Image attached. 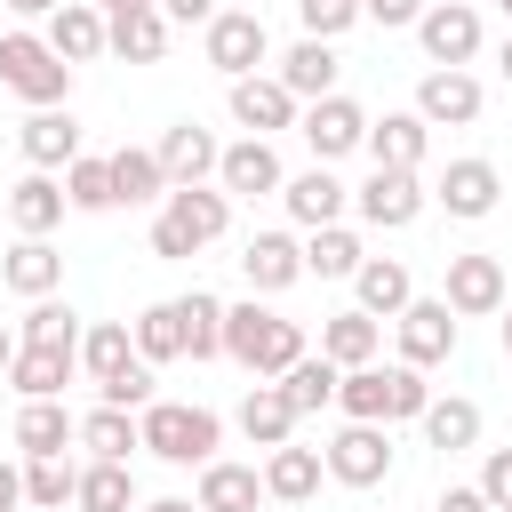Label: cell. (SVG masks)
I'll return each mask as SVG.
<instances>
[{
  "label": "cell",
  "mask_w": 512,
  "mask_h": 512,
  "mask_svg": "<svg viewBox=\"0 0 512 512\" xmlns=\"http://www.w3.org/2000/svg\"><path fill=\"white\" fill-rule=\"evenodd\" d=\"M312 352V336H304V320H280L272 304H224V360H240L256 384H280L296 360Z\"/></svg>",
  "instance_id": "1"
},
{
  "label": "cell",
  "mask_w": 512,
  "mask_h": 512,
  "mask_svg": "<svg viewBox=\"0 0 512 512\" xmlns=\"http://www.w3.org/2000/svg\"><path fill=\"white\" fill-rule=\"evenodd\" d=\"M224 224H232V192L224 184H176L160 200V216H152V256L192 264L208 240H224Z\"/></svg>",
  "instance_id": "2"
},
{
  "label": "cell",
  "mask_w": 512,
  "mask_h": 512,
  "mask_svg": "<svg viewBox=\"0 0 512 512\" xmlns=\"http://www.w3.org/2000/svg\"><path fill=\"white\" fill-rule=\"evenodd\" d=\"M136 424H144V448H152L160 464H176V472H200V464H216V448H224V416L200 408V400H152Z\"/></svg>",
  "instance_id": "3"
},
{
  "label": "cell",
  "mask_w": 512,
  "mask_h": 512,
  "mask_svg": "<svg viewBox=\"0 0 512 512\" xmlns=\"http://www.w3.org/2000/svg\"><path fill=\"white\" fill-rule=\"evenodd\" d=\"M0 88L8 96H24L32 112H56V104H72V64L40 40V32H0Z\"/></svg>",
  "instance_id": "4"
},
{
  "label": "cell",
  "mask_w": 512,
  "mask_h": 512,
  "mask_svg": "<svg viewBox=\"0 0 512 512\" xmlns=\"http://www.w3.org/2000/svg\"><path fill=\"white\" fill-rule=\"evenodd\" d=\"M480 8L472 0H432L424 16H416V48H424V64H448V72H472V56H480Z\"/></svg>",
  "instance_id": "5"
},
{
  "label": "cell",
  "mask_w": 512,
  "mask_h": 512,
  "mask_svg": "<svg viewBox=\"0 0 512 512\" xmlns=\"http://www.w3.org/2000/svg\"><path fill=\"white\" fill-rule=\"evenodd\" d=\"M200 48H208V64H216L224 80H248V72L272 56V32H264L256 8H216V24L200 32Z\"/></svg>",
  "instance_id": "6"
},
{
  "label": "cell",
  "mask_w": 512,
  "mask_h": 512,
  "mask_svg": "<svg viewBox=\"0 0 512 512\" xmlns=\"http://www.w3.org/2000/svg\"><path fill=\"white\" fill-rule=\"evenodd\" d=\"M320 456H328V480H344V488H384V480H392V424H344Z\"/></svg>",
  "instance_id": "7"
},
{
  "label": "cell",
  "mask_w": 512,
  "mask_h": 512,
  "mask_svg": "<svg viewBox=\"0 0 512 512\" xmlns=\"http://www.w3.org/2000/svg\"><path fill=\"white\" fill-rule=\"evenodd\" d=\"M296 136L312 144V160L328 168V160H344V152H368V112L336 88V96H320V104H304V120H296Z\"/></svg>",
  "instance_id": "8"
},
{
  "label": "cell",
  "mask_w": 512,
  "mask_h": 512,
  "mask_svg": "<svg viewBox=\"0 0 512 512\" xmlns=\"http://www.w3.org/2000/svg\"><path fill=\"white\" fill-rule=\"evenodd\" d=\"M424 176H408V168H368V184L352 192V208H360V224H376V232H408L416 216H424Z\"/></svg>",
  "instance_id": "9"
},
{
  "label": "cell",
  "mask_w": 512,
  "mask_h": 512,
  "mask_svg": "<svg viewBox=\"0 0 512 512\" xmlns=\"http://www.w3.org/2000/svg\"><path fill=\"white\" fill-rule=\"evenodd\" d=\"M440 296H448V312H456V320H488V312H504V304H512V280H504V264H496V256H480V248H472V256H448V288H440Z\"/></svg>",
  "instance_id": "10"
},
{
  "label": "cell",
  "mask_w": 512,
  "mask_h": 512,
  "mask_svg": "<svg viewBox=\"0 0 512 512\" xmlns=\"http://www.w3.org/2000/svg\"><path fill=\"white\" fill-rule=\"evenodd\" d=\"M392 344H400L408 368H440V360L456 352V312H448V296H416V304L392 320Z\"/></svg>",
  "instance_id": "11"
},
{
  "label": "cell",
  "mask_w": 512,
  "mask_h": 512,
  "mask_svg": "<svg viewBox=\"0 0 512 512\" xmlns=\"http://www.w3.org/2000/svg\"><path fill=\"white\" fill-rule=\"evenodd\" d=\"M232 128H248V136H280V128H296L304 120V104L280 88V72H248V80H232Z\"/></svg>",
  "instance_id": "12"
},
{
  "label": "cell",
  "mask_w": 512,
  "mask_h": 512,
  "mask_svg": "<svg viewBox=\"0 0 512 512\" xmlns=\"http://www.w3.org/2000/svg\"><path fill=\"white\" fill-rule=\"evenodd\" d=\"M480 104H488V96H480V80H472V72L432 64V72L416 80V120H424V128H472V120H480Z\"/></svg>",
  "instance_id": "13"
},
{
  "label": "cell",
  "mask_w": 512,
  "mask_h": 512,
  "mask_svg": "<svg viewBox=\"0 0 512 512\" xmlns=\"http://www.w3.org/2000/svg\"><path fill=\"white\" fill-rule=\"evenodd\" d=\"M432 200L456 216V224H480V216H496V200H504V176H496V160H448V176L432 184Z\"/></svg>",
  "instance_id": "14"
},
{
  "label": "cell",
  "mask_w": 512,
  "mask_h": 512,
  "mask_svg": "<svg viewBox=\"0 0 512 512\" xmlns=\"http://www.w3.org/2000/svg\"><path fill=\"white\" fill-rule=\"evenodd\" d=\"M240 272H248V296H288L304 280V240L296 232H248Z\"/></svg>",
  "instance_id": "15"
},
{
  "label": "cell",
  "mask_w": 512,
  "mask_h": 512,
  "mask_svg": "<svg viewBox=\"0 0 512 512\" xmlns=\"http://www.w3.org/2000/svg\"><path fill=\"white\" fill-rule=\"evenodd\" d=\"M216 184H224L232 200H264V192H280V184H288V168H280L272 136H240V144H224V160H216Z\"/></svg>",
  "instance_id": "16"
},
{
  "label": "cell",
  "mask_w": 512,
  "mask_h": 512,
  "mask_svg": "<svg viewBox=\"0 0 512 512\" xmlns=\"http://www.w3.org/2000/svg\"><path fill=\"white\" fill-rule=\"evenodd\" d=\"M280 208H288V224H304V232H320V224H344V208H352V184H336V168H304V176H288L280 184Z\"/></svg>",
  "instance_id": "17"
},
{
  "label": "cell",
  "mask_w": 512,
  "mask_h": 512,
  "mask_svg": "<svg viewBox=\"0 0 512 512\" xmlns=\"http://www.w3.org/2000/svg\"><path fill=\"white\" fill-rule=\"evenodd\" d=\"M64 64H96V56H112V24H104V8L96 0H64L56 16H48V32H40Z\"/></svg>",
  "instance_id": "18"
},
{
  "label": "cell",
  "mask_w": 512,
  "mask_h": 512,
  "mask_svg": "<svg viewBox=\"0 0 512 512\" xmlns=\"http://www.w3.org/2000/svg\"><path fill=\"white\" fill-rule=\"evenodd\" d=\"M336 80H344V56H336V40H296L288 56H280V88L296 96V104H320V96H336Z\"/></svg>",
  "instance_id": "19"
},
{
  "label": "cell",
  "mask_w": 512,
  "mask_h": 512,
  "mask_svg": "<svg viewBox=\"0 0 512 512\" xmlns=\"http://www.w3.org/2000/svg\"><path fill=\"white\" fill-rule=\"evenodd\" d=\"M16 144H24V160H32L40 176H64V168L80 160V120H72V104H56V112H32V120L16 128Z\"/></svg>",
  "instance_id": "20"
},
{
  "label": "cell",
  "mask_w": 512,
  "mask_h": 512,
  "mask_svg": "<svg viewBox=\"0 0 512 512\" xmlns=\"http://www.w3.org/2000/svg\"><path fill=\"white\" fill-rule=\"evenodd\" d=\"M64 208H72V200H64V176H40V168H32V176L8 184V224H16V240H48V232L64 224Z\"/></svg>",
  "instance_id": "21"
},
{
  "label": "cell",
  "mask_w": 512,
  "mask_h": 512,
  "mask_svg": "<svg viewBox=\"0 0 512 512\" xmlns=\"http://www.w3.org/2000/svg\"><path fill=\"white\" fill-rule=\"evenodd\" d=\"M232 424H240V440H248V448H288L304 416L288 408V392H280V384H248V392H240V408H232Z\"/></svg>",
  "instance_id": "22"
},
{
  "label": "cell",
  "mask_w": 512,
  "mask_h": 512,
  "mask_svg": "<svg viewBox=\"0 0 512 512\" xmlns=\"http://www.w3.org/2000/svg\"><path fill=\"white\" fill-rule=\"evenodd\" d=\"M152 152H160V168H168V192H176V184H208V176H216V160H224V144H216L200 120H176Z\"/></svg>",
  "instance_id": "23"
},
{
  "label": "cell",
  "mask_w": 512,
  "mask_h": 512,
  "mask_svg": "<svg viewBox=\"0 0 512 512\" xmlns=\"http://www.w3.org/2000/svg\"><path fill=\"white\" fill-rule=\"evenodd\" d=\"M352 296H360L368 320H400V312L416 304V272H408L400 256H368V264L352 272Z\"/></svg>",
  "instance_id": "24"
},
{
  "label": "cell",
  "mask_w": 512,
  "mask_h": 512,
  "mask_svg": "<svg viewBox=\"0 0 512 512\" xmlns=\"http://www.w3.org/2000/svg\"><path fill=\"white\" fill-rule=\"evenodd\" d=\"M72 368H80V344H24L8 384H16V400H64Z\"/></svg>",
  "instance_id": "25"
},
{
  "label": "cell",
  "mask_w": 512,
  "mask_h": 512,
  "mask_svg": "<svg viewBox=\"0 0 512 512\" xmlns=\"http://www.w3.org/2000/svg\"><path fill=\"white\" fill-rule=\"evenodd\" d=\"M16 448H24V464L32 456H64V448H80V416L64 400H24L16 408Z\"/></svg>",
  "instance_id": "26"
},
{
  "label": "cell",
  "mask_w": 512,
  "mask_h": 512,
  "mask_svg": "<svg viewBox=\"0 0 512 512\" xmlns=\"http://www.w3.org/2000/svg\"><path fill=\"white\" fill-rule=\"evenodd\" d=\"M320 480H328V456H320V448H296V440H288V448L264 456V496H272V504H312Z\"/></svg>",
  "instance_id": "27"
},
{
  "label": "cell",
  "mask_w": 512,
  "mask_h": 512,
  "mask_svg": "<svg viewBox=\"0 0 512 512\" xmlns=\"http://www.w3.org/2000/svg\"><path fill=\"white\" fill-rule=\"evenodd\" d=\"M424 152H432V128L416 120V112H384V120H368V160L376 168H424Z\"/></svg>",
  "instance_id": "28"
},
{
  "label": "cell",
  "mask_w": 512,
  "mask_h": 512,
  "mask_svg": "<svg viewBox=\"0 0 512 512\" xmlns=\"http://www.w3.org/2000/svg\"><path fill=\"white\" fill-rule=\"evenodd\" d=\"M200 512H256L264 504V472L256 464H232V456H216V464H200Z\"/></svg>",
  "instance_id": "29"
},
{
  "label": "cell",
  "mask_w": 512,
  "mask_h": 512,
  "mask_svg": "<svg viewBox=\"0 0 512 512\" xmlns=\"http://www.w3.org/2000/svg\"><path fill=\"white\" fill-rule=\"evenodd\" d=\"M0 280H8L24 304H40V296H56V288H64V256H56L48 240H16V248L0 256Z\"/></svg>",
  "instance_id": "30"
},
{
  "label": "cell",
  "mask_w": 512,
  "mask_h": 512,
  "mask_svg": "<svg viewBox=\"0 0 512 512\" xmlns=\"http://www.w3.org/2000/svg\"><path fill=\"white\" fill-rule=\"evenodd\" d=\"M320 352H328L336 368H368V360L384 352V320H368L360 304H352V312H328V320H320Z\"/></svg>",
  "instance_id": "31"
},
{
  "label": "cell",
  "mask_w": 512,
  "mask_h": 512,
  "mask_svg": "<svg viewBox=\"0 0 512 512\" xmlns=\"http://www.w3.org/2000/svg\"><path fill=\"white\" fill-rule=\"evenodd\" d=\"M112 192H120V208H152V200H168V168H160V152H152V144H120V152H112Z\"/></svg>",
  "instance_id": "32"
},
{
  "label": "cell",
  "mask_w": 512,
  "mask_h": 512,
  "mask_svg": "<svg viewBox=\"0 0 512 512\" xmlns=\"http://www.w3.org/2000/svg\"><path fill=\"white\" fill-rule=\"evenodd\" d=\"M360 264H368V248H360L352 224H320V232H304V280H352Z\"/></svg>",
  "instance_id": "33"
},
{
  "label": "cell",
  "mask_w": 512,
  "mask_h": 512,
  "mask_svg": "<svg viewBox=\"0 0 512 512\" xmlns=\"http://www.w3.org/2000/svg\"><path fill=\"white\" fill-rule=\"evenodd\" d=\"M80 368H88V384L128 376V368H136V328H128V320H96V328L80 336Z\"/></svg>",
  "instance_id": "34"
},
{
  "label": "cell",
  "mask_w": 512,
  "mask_h": 512,
  "mask_svg": "<svg viewBox=\"0 0 512 512\" xmlns=\"http://www.w3.org/2000/svg\"><path fill=\"white\" fill-rule=\"evenodd\" d=\"M104 24H112V56H120V64H160V56H168V32H176L160 8H136V16H104Z\"/></svg>",
  "instance_id": "35"
},
{
  "label": "cell",
  "mask_w": 512,
  "mask_h": 512,
  "mask_svg": "<svg viewBox=\"0 0 512 512\" xmlns=\"http://www.w3.org/2000/svg\"><path fill=\"white\" fill-rule=\"evenodd\" d=\"M336 384H344V368H336L328 352H304V360L280 376V392H288V408H296V416H320V408H336Z\"/></svg>",
  "instance_id": "36"
},
{
  "label": "cell",
  "mask_w": 512,
  "mask_h": 512,
  "mask_svg": "<svg viewBox=\"0 0 512 512\" xmlns=\"http://www.w3.org/2000/svg\"><path fill=\"white\" fill-rule=\"evenodd\" d=\"M80 448L104 456V464H128V448H144V424H136L128 408H104V400H96V408L80 416Z\"/></svg>",
  "instance_id": "37"
},
{
  "label": "cell",
  "mask_w": 512,
  "mask_h": 512,
  "mask_svg": "<svg viewBox=\"0 0 512 512\" xmlns=\"http://www.w3.org/2000/svg\"><path fill=\"white\" fill-rule=\"evenodd\" d=\"M176 312H184V360H224V296L192 288L176 296Z\"/></svg>",
  "instance_id": "38"
},
{
  "label": "cell",
  "mask_w": 512,
  "mask_h": 512,
  "mask_svg": "<svg viewBox=\"0 0 512 512\" xmlns=\"http://www.w3.org/2000/svg\"><path fill=\"white\" fill-rule=\"evenodd\" d=\"M424 440L440 448V456H456V448H472L480 440V400H464V392H432V408H424Z\"/></svg>",
  "instance_id": "39"
},
{
  "label": "cell",
  "mask_w": 512,
  "mask_h": 512,
  "mask_svg": "<svg viewBox=\"0 0 512 512\" xmlns=\"http://www.w3.org/2000/svg\"><path fill=\"white\" fill-rule=\"evenodd\" d=\"M80 512H136V472L128 464H104V456H88L80 464V496H72Z\"/></svg>",
  "instance_id": "40"
},
{
  "label": "cell",
  "mask_w": 512,
  "mask_h": 512,
  "mask_svg": "<svg viewBox=\"0 0 512 512\" xmlns=\"http://www.w3.org/2000/svg\"><path fill=\"white\" fill-rule=\"evenodd\" d=\"M128 328H136V360H152V368L160 360H184V312H176V296L168 304H144Z\"/></svg>",
  "instance_id": "41"
},
{
  "label": "cell",
  "mask_w": 512,
  "mask_h": 512,
  "mask_svg": "<svg viewBox=\"0 0 512 512\" xmlns=\"http://www.w3.org/2000/svg\"><path fill=\"white\" fill-rule=\"evenodd\" d=\"M64 200L80 208V216H104V208H120V192H112V152L96 160V152H80L72 168H64Z\"/></svg>",
  "instance_id": "42"
},
{
  "label": "cell",
  "mask_w": 512,
  "mask_h": 512,
  "mask_svg": "<svg viewBox=\"0 0 512 512\" xmlns=\"http://www.w3.org/2000/svg\"><path fill=\"white\" fill-rule=\"evenodd\" d=\"M72 496H80V464H72V456H32V464H24V504L64 512Z\"/></svg>",
  "instance_id": "43"
},
{
  "label": "cell",
  "mask_w": 512,
  "mask_h": 512,
  "mask_svg": "<svg viewBox=\"0 0 512 512\" xmlns=\"http://www.w3.org/2000/svg\"><path fill=\"white\" fill-rule=\"evenodd\" d=\"M88 328H80V312L72 304H56V296H40L24 320H16V344H80Z\"/></svg>",
  "instance_id": "44"
},
{
  "label": "cell",
  "mask_w": 512,
  "mask_h": 512,
  "mask_svg": "<svg viewBox=\"0 0 512 512\" xmlns=\"http://www.w3.org/2000/svg\"><path fill=\"white\" fill-rule=\"evenodd\" d=\"M96 400H104V408H128V416H144V408L160 400V392H152V360H136L128 376H112V384H96Z\"/></svg>",
  "instance_id": "45"
},
{
  "label": "cell",
  "mask_w": 512,
  "mask_h": 512,
  "mask_svg": "<svg viewBox=\"0 0 512 512\" xmlns=\"http://www.w3.org/2000/svg\"><path fill=\"white\" fill-rule=\"evenodd\" d=\"M296 24H304L312 40H336V32L360 24V0H296Z\"/></svg>",
  "instance_id": "46"
},
{
  "label": "cell",
  "mask_w": 512,
  "mask_h": 512,
  "mask_svg": "<svg viewBox=\"0 0 512 512\" xmlns=\"http://www.w3.org/2000/svg\"><path fill=\"white\" fill-rule=\"evenodd\" d=\"M480 496H488V512H512V448H488L480 456V480H472Z\"/></svg>",
  "instance_id": "47"
},
{
  "label": "cell",
  "mask_w": 512,
  "mask_h": 512,
  "mask_svg": "<svg viewBox=\"0 0 512 512\" xmlns=\"http://www.w3.org/2000/svg\"><path fill=\"white\" fill-rule=\"evenodd\" d=\"M432 0H360V16L368 24H384V32H416V16H424Z\"/></svg>",
  "instance_id": "48"
},
{
  "label": "cell",
  "mask_w": 512,
  "mask_h": 512,
  "mask_svg": "<svg viewBox=\"0 0 512 512\" xmlns=\"http://www.w3.org/2000/svg\"><path fill=\"white\" fill-rule=\"evenodd\" d=\"M160 16H168V24H200V32H208V24H216V0H160Z\"/></svg>",
  "instance_id": "49"
},
{
  "label": "cell",
  "mask_w": 512,
  "mask_h": 512,
  "mask_svg": "<svg viewBox=\"0 0 512 512\" xmlns=\"http://www.w3.org/2000/svg\"><path fill=\"white\" fill-rule=\"evenodd\" d=\"M432 512H488V496H480V488H440Z\"/></svg>",
  "instance_id": "50"
},
{
  "label": "cell",
  "mask_w": 512,
  "mask_h": 512,
  "mask_svg": "<svg viewBox=\"0 0 512 512\" xmlns=\"http://www.w3.org/2000/svg\"><path fill=\"white\" fill-rule=\"evenodd\" d=\"M16 504H24V464L0 456V512H16Z\"/></svg>",
  "instance_id": "51"
},
{
  "label": "cell",
  "mask_w": 512,
  "mask_h": 512,
  "mask_svg": "<svg viewBox=\"0 0 512 512\" xmlns=\"http://www.w3.org/2000/svg\"><path fill=\"white\" fill-rule=\"evenodd\" d=\"M0 8H8V16H56L64 0H0Z\"/></svg>",
  "instance_id": "52"
},
{
  "label": "cell",
  "mask_w": 512,
  "mask_h": 512,
  "mask_svg": "<svg viewBox=\"0 0 512 512\" xmlns=\"http://www.w3.org/2000/svg\"><path fill=\"white\" fill-rule=\"evenodd\" d=\"M144 512H200V496H152Z\"/></svg>",
  "instance_id": "53"
},
{
  "label": "cell",
  "mask_w": 512,
  "mask_h": 512,
  "mask_svg": "<svg viewBox=\"0 0 512 512\" xmlns=\"http://www.w3.org/2000/svg\"><path fill=\"white\" fill-rule=\"evenodd\" d=\"M16 352H24V344H16V328H0V384H8V368H16Z\"/></svg>",
  "instance_id": "54"
},
{
  "label": "cell",
  "mask_w": 512,
  "mask_h": 512,
  "mask_svg": "<svg viewBox=\"0 0 512 512\" xmlns=\"http://www.w3.org/2000/svg\"><path fill=\"white\" fill-rule=\"evenodd\" d=\"M104 16H136V8H160V0H96Z\"/></svg>",
  "instance_id": "55"
},
{
  "label": "cell",
  "mask_w": 512,
  "mask_h": 512,
  "mask_svg": "<svg viewBox=\"0 0 512 512\" xmlns=\"http://www.w3.org/2000/svg\"><path fill=\"white\" fill-rule=\"evenodd\" d=\"M496 72H504V80H512V32H504V40H496Z\"/></svg>",
  "instance_id": "56"
},
{
  "label": "cell",
  "mask_w": 512,
  "mask_h": 512,
  "mask_svg": "<svg viewBox=\"0 0 512 512\" xmlns=\"http://www.w3.org/2000/svg\"><path fill=\"white\" fill-rule=\"evenodd\" d=\"M504 360H512V304H504Z\"/></svg>",
  "instance_id": "57"
},
{
  "label": "cell",
  "mask_w": 512,
  "mask_h": 512,
  "mask_svg": "<svg viewBox=\"0 0 512 512\" xmlns=\"http://www.w3.org/2000/svg\"><path fill=\"white\" fill-rule=\"evenodd\" d=\"M496 8H504V32H512V0H496Z\"/></svg>",
  "instance_id": "58"
}]
</instances>
